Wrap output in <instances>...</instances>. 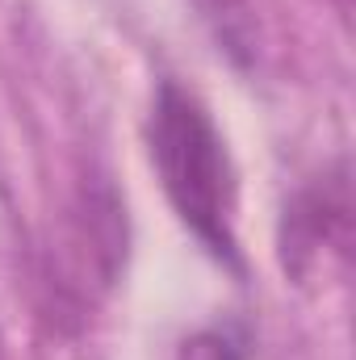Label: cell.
Segmentation results:
<instances>
[{"mask_svg":"<svg viewBox=\"0 0 356 360\" xmlns=\"http://www.w3.org/2000/svg\"><path fill=\"white\" fill-rule=\"evenodd\" d=\"M147 147L180 226L218 264L239 272V180L227 151V134L218 130L205 101L180 80H160L147 117Z\"/></svg>","mask_w":356,"mask_h":360,"instance_id":"6da1fadb","label":"cell"},{"mask_svg":"<svg viewBox=\"0 0 356 360\" xmlns=\"http://www.w3.org/2000/svg\"><path fill=\"white\" fill-rule=\"evenodd\" d=\"M348 180L344 168L327 180L306 184L281 218V264L293 281H302L306 272L319 264L323 252H344L348 243Z\"/></svg>","mask_w":356,"mask_h":360,"instance_id":"7a4b0ae2","label":"cell"},{"mask_svg":"<svg viewBox=\"0 0 356 360\" xmlns=\"http://www.w3.org/2000/svg\"><path fill=\"white\" fill-rule=\"evenodd\" d=\"M201 13L218 46L235 63H248L256 51V0H201Z\"/></svg>","mask_w":356,"mask_h":360,"instance_id":"3957f363","label":"cell"}]
</instances>
